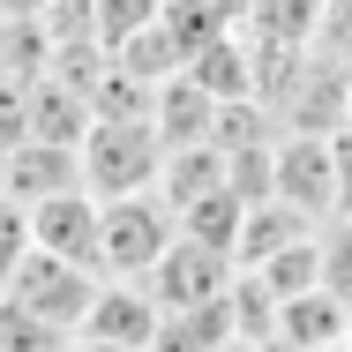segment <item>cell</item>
<instances>
[{
    "mask_svg": "<svg viewBox=\"0 0 352 352\" xmlns=\"http://www.w3.org/2000/svg\"><path fill=\"white\" fill-rule=\"evenodd\" d=\"M75 157H82V195H98V203L150 195L157 173H165V142L150 120H90Z\"/></svg>",
    "mask_w": 352,
    "mask_h": 352,
    "instance_id": "6da1fadb",
    "label": "cell"
},
{
    "mask_svg": "<svg viewBox=\"0 0 352 352\" xmlns=\"http://www.w3.org/2000/svg\"><path fill=\"white\" fill-rule=\"evenodd\" d=\"M173 240H180V225L157 203V188L150 195H120V203H98V278L142 285Z\"/></svg>",
    "mask_w": 352,
    "mask_h": 352,
    "instance_id": "7a4b0ae2",
    "label": "cell"
},
{
    "mask_svg": "<svg viewBox=\"0 0 352 352\" xmlns=\"http://www.w3.org/2000/svg\"><path fill=\"white\" fill-rule=\"evenodd\" d=\"M270 203L300 210L307 225L338 217V157L330 135H278L270 142Z\"/></svg>",
    "mask_w": 352,
    "mask_h": 352,
    "instance_id": "3957f363",
    "label": "cell"
},
{
    "mask_svg": "<svg viewBox=\"0 0 352 352\" xmlns=\"http://www.w3.org/2000/svg\"><path fill=\"white\" fill-rule=\"evenodd\" d=\"M232 263L225 255H210V248H195V240H173L165 255H157V270L142 278V292L157 300V315L173 322V315H203V307H217L225 292H232Z\"/></svg>",
    "mask_w": 352,
    "mask_h": 352,
    "instance_id": "277c9868",
    "label": "cell"
},
{
    "mask_svg": "<svg viewBox=\"0 0 352 352\" xmlns=\"http://www.w3.org/2000/svg\"><path fill=\"white\" fill-rule=\"evenodd\" d=\"M98 270H75V263H53V255H30L15 278H8V300L15 307H30L38 322H53V330H82V315H90V300H98Z\"/></svg>",
    "mask_w": 352,
    "mask_h": 352,
    "instance_id": "5b68a950",
    "label": "cell"
},
{
    "mask_svg": "<svg viewBox=\"0 0 352 352\" xmlns=\"http://www.w3.org/2000/svg\"><path fill=\"white\" fill-rule=\"evenodd\" d=\"M157 300L128 278H105L98 285V300H90V315H82V330H75V345H105V352H150L157 345Z\"/></svg>",
    "mask_w": 352,
    "mask_h": 352,
    "instance_id": "8992f818",
    "label": "cell"
},
{
    "mask_svg": "<svg viewBox=\"0 0 352 352\" xmlns=\"http://www.w3.org/2000/svg\"><path fill=\"white\" fill-rule=\"evenodd\" d=\"M30 248L75 263V270H98V195H53V203H30Z\"/></svg>",
    "mask_w": 352,
    "mask_h": 352,
    "instance_id": "52a82bcc",
    "label": "cell"
},
{
    "mask_svg": "<svg viewBox=\"0 0 352 352\" xmlns=\"http://www.w3.org/2000/svg\"><path fill=\"white\" fill-rule=\"evenodd\" d=\"M217 105L203 82H188V75H165L157 82V105H150V128H157V142L165 150H203V142H217Z\"/></svg>",
    "mask_w": 352,
    "mask_h": 352,
    "instance_id": "ba28073f",
    "label": "cell"
},
{
    "mask_svg": "<svg viewBox=\"0 0 352 352\" xmlns=\"http://www.w3.org/2000/svg\"><path fill=\"white\" fill-rule=\"evenodd\" d=\"M82 188V157L75 150H60V142H15L8 150V203H53V195H75Z\"/></svg>",
    "mask_w": 352,
    "mask_h": 352,
    "instance_id": "9c48e42d",
    "label": "cell"
},
{
    "mask_svg": "<svg viewBox=\"0 0 352 352\" xmlns=\"http://www.w3.org/2000/svg\"><path fill=\"white\" fill-rule=\"evenodd\" d=\"M270 345H285V352H345L352 345V315L315 285V292H300V300H285V307H278Z\"/></svg>",
    "mask_w": 352,
    "mask_h": 352,
    "instance_id": "30bf717a",
    "label": "cell"
},
{
    "mask_svg": "<svg viewBox=\"0 0 352 352\" xmlns=\"http://www.w3.org/2000/svg\"><path fill=\"white\" fill-rule=\"evenodd\" d=\"M82 135H90V105L75 98L68 82L38 75V82L23 90V142H60V150H82Z\"/></svg>",
    "mask_w": 352,
    "mask_h": 352,
    "instance_id": "8fae6325",
    "label": "cell"
},
{
    "mask_svg": "<svg viewBox=\"0 0 352 352\" xmlns=\"http://www.w3.org/2000/svg\"><path fill=\"white\" fill-rule=\"evenodd\" d=\"M322 225H307L300 210H285V203H255V210L240 217V240H232V270H263L270 255L285 248H300V240H315Z\"/></svg>",
    "mask_w": 352,
    "mask_h": 352,
    "instance_id": "7c38bea8",
    "label": "cell"
},
{
    "mask_svg": "<svg viewBox=\"0 0 352 352\" xmlns=\"http://www.w3.org/2000/svg\"><path fill=\"white\" fill-rule=\"evenodd\" d=\"M240 217H248V203L217 188V195H195V203H180V210H173V225H180V240H195V248H210V255H225V263H232Z\"/></svg>",
    "mask_w": 352,
    "mask_h": 352,
    "instance_id": "4fadbf2b",
    "label": "cell"
},
{
    "mask_svg": "<svg viewBox=\"0 0 352 352\" xmlns=\"http://www.w3.org/2000/svg\"><path fill=\"white\" fill-rule=\"evenodd\" d=\"M248 278L263 285V292H270V300H300V292H315V285H322V232H315V240H300V248H285V255H270V263H263V270H248Z\"/></svg>",
    "mask_w": 352,
    "mask_h": 352,
    "instance_id": "5bb4252c",
    "label": "cell"
},
{
    "mask_svg": "<svg viewBox=\"0 0 352 352\" xmlns=\"http://www.w3.org/2000/svg\"><path fill=\"white\" fill-rule=\"evenodd\" d=\"M0 352H75V338L53 330V322H38L30 307L0 300Z\"/></svg>",
    "mask_w": 352,
    "mask_h": 352,
    "instance_id": "9a60e30c",
    "label": "cell"
},
{
    "mask_svg": "<svg viewBox=\"0 0 352 352\" xmlns=\"http://www.w3.org/2000/svg\"><path fill=\"white\" fill-rule=\"evenodd\" d=\"M322 292L352 315V217H330L322 232Z\"/></svg>",
    "mask_w": 352,
    "mask_h": 352,
    "instance_id": "2e32d148",
    "label": "cell"
},
{
    "mask_svg": "<svg viewBox=\"0 0 352 352\" xmlns=\"http://www.w3.org/2000/svg\"><path fill=\"white\" fill-rule=\"evenodd\" d=\"M30 255H38V248H30V210L0 195V285L15 278V270L30 263Z\"/></svg>",
    "mask_w": 352,
    "mask_h": 352,
    "instance_id": "e0dca14e",
    "label": "cell"
},
{
    "mask_svg": "<svg viewBox=\"0 0 352 352\" xmlns=\"http://www.w3.org/2000/svg\"><path fill=\"white\" fill-rule=\"evenodd\" d=\"M330 157H338V217H352V120L330 135Z\"/></svg>",
    "mask_w": 352,
    "mask_h": 352,
    "instance_id": "ac0fdd59",
    "label": "cell"
},
{
    "mask_svg": "<svg viewBox=\"0 0 352 352\" xmlns=\"http://www.w3.org/2000/svg\"><path fill=\"white\" fill-rule=\"evenodd\" d=\"M53 0H0V23H38Z\"/></svg>",
    "mask_w": 352,
    "mask_h": 352,
    "instance_id": "d6986e66",
    "label": "cell"
},
{
    "mask_svg": "<svg viewBox=\"0 0 352 352\" xmlns=\"http://www.w3.org/2000/svg\"><path fill=\"white\" fill-rule=\"evenodd\" d=\"M8 150H15V135H0V188H8Z\"/></svg>",
    "mask_w": 352,
    "mask_h": 352,
    "instance_id": "ffe728a7",
    "label": "cell"
},
{
    "mask_svg": "<svg viewBox=\"0 0 352 352\" xmlns=\"http://www.w3.org/2000/svg\"><path fill=\"white\" fill-rule=\"evenodd\" d=\"M0 300H8V285H0Z\"/></svg>",
    "mask_w": 352,
    "mask_h": 352,
    "instance_id": "44dd1931",
    "label": "cell"
},
{
    "mask_svg": "<svg viewBox=\"0 0 352 352\" xmlns=\"http://www.w3.org/2000/svg\"><path fill=\"white\" fill-rule=\"evenodd\" d=\"M345 352H352V345H345Z\"/></svg>",
    "mask_w": 352,
    "mask_h": 352,
    "instance_id": "7402d4cb",
    "label": "cell"
}]
</instances>
